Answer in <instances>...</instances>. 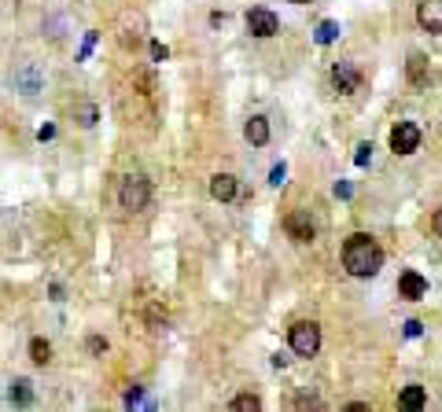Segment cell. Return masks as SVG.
Returning a JSON list of instances; mask_svg holds the SVG:
<instances>
[{
  "instance_id": "1",
  "label": "cell",
  "mask_w": 442,
  "mask_h": 412,
  "mask_svg": "<svg viewBox=\"0 0 442 412\" xmlns=\"http://www.w3.org/2000/svg\"><path fill=\"white\" fill-rule=\"evenodd\" d=\"M343 269L350 276H358V280H369L376 276L383 269V251H380V243H376L369 232H354L346 243H343Z\"/></svg>"
},
{
  "instance_id": "2",
  "label": "cell",
  "mask_w": 442,
  "mask_h": 412,
  "mask_svg": "<svg viewBox=\"0 0 442 412\" xmlns=\"http://www.w3.org/2000/svg\"><path fill=\"white\" fill-rule=\"evenodd\" d=\"M119 203H122V210H133V214L144 210V206L151 203V180L140 177V173L125 177L122 188H119Z\"/></svg>"
},
{
  "instance_id": "3",
  "label": "cell",
  "mask_w": 442,
  "mask_h": 412,
  "mask_svg": "<svg viewBox=\"0 0 442 412\" xmlns=\"http://www.w3.org/2000/svg\"><path fill=\"white\" fill-rule=\"evenodd\" d=\"M291 350L298 357H314L321 350V328L314 324V320H298V324H291Z\"/></svg>"
},
{
  "instance_id": "4",
  "label": "cell",
  "mask_w": 442,
  "mask_h": 412,
  "mask_svg": "<svg viewBox=\"0 0 442 412\" xmlns=\"http://www.w3.org/2000/svg\"><path fill=\"white\" fill-rule=\"evenodd\" d=\"M420 148V125L417 122H398L391 129V151L398 154H413Z\"/></svg>"
},
{
  "instance_id": "5",
  "label": "cell",
  "mask_w": 442,
  "mask_h": 412,
  "mask_svg": "<svg viewBox=\"0 0 442 412\" xmlns=\"http://www.w3.org/2000/svg\"><path fill=\"white\" fill-rule=\"evenodd\" d=\"M247 30H251L254 37H273L280 30V19L273 15L269 8H251L247 11Z\"/></svg>"
},
{
  "instance_id": "6",
  "label": "cell",
  "mask_w": 442,
  "mask_h": 412,
  "mask_svg": "<svg viewBox=\"0 0 442 412\" xmlns=\"http://www.w3.org/2000/svg\"><path fill=\"white\" fill-rule=\"evenodd\" d=\"M332 85H335V93H340V96L358 93L361 74H358V67H354V63H335V67H332Z\"/></svg>"
},
{
  "instance_id": "7",
  "label": "cell",
  "mask_w": 442,
  "mask_h": 412,
  "mask_svg": "<svg viewBox=\"0 0 442 412\" xmlns=\"http://www.w3.org/2000/svg\"><path fill=\"white\" fill-rule=\"evenodd\" d=\"M284 232H288L295 243H310L314 239V221H310L306 210H291L288 217H284Z\"/></svg>"
},
{
  "instance_id": "8",
  "label": "cell",
  "mask_w": 442,
  "mask_h": 412,
  "mask_svg": "<svg viewBox=\"0 0 442 412\" xmlns=\"http://www.w3.org/2000/svg\"><path fill=\"white\" fill-rule=\"evenodd\" d=\"M417 22L427 33H442V0H424L417 8Z\"/></svg>"
},
{
  "instance_id": "9",
  "label": "cell",
  "mask_w": 442,
  "mask_h": 412,
  "mask_svg": "<svg viewBox=\"0 0 442 412\" xmlns=\"http://www.w3.org/2000/svg\"><path fill=\"white\" fill-rule=\"evenodd\" d=\"M398 294H402V299H409V302H417V299H424V294H427V280L409 269V273L398 276Z\"/></svg>"
},
{
  "instance_id": "10",
  "label": "cell",
  "mask_w": 442,
  "mask_h": 412,
  "mask_svg": "<svg viewBox=\"0 0 442 412\" xmlns=\"http://www.w3.org/2000/svg\"><path fill=\"white\" fill-rule=\"evenodd\" d=\"M236 191H240V184H236V177H232V173H214L211 177V196L218 203H232V199H236Z\"/></svg>"
},
{
  "instance_id": "11",
  "label": "cell",
  "mask_w": 442,
  "mask_h": 412,
  "mask_svg": "<svg viewBox=\"0 0 442 412\" xmlns=\"http://www.w3.org/2000/svg\"><path fill=\"white\" fill-rule=\"evenodd\" d=\"M41 81H45V77H41V70H37V67H22V70L15 74L19 93H26V96H37V93H41Z\"/></svg>"
},
{
  "instance_id": "12",
  "label": "cell",
  "mask_w": 442,
  "mask_h": 412,
  "mask_svg": "<svg viewBox=\"0 0 442 412\" xmlns=\"http://www.w3.org/2000/svg\"><path fill=\"white\" fill-rule=\"evenodd\" d=\"M247 140H251L254 148H262V144H269V118H262V114H251V122H247Z\"/></svg>"
},
{
  "instance_id": "13",
  "label": "cell",
  "mask_w": 442,
  "mask_h": 412,
  "mask_svg": "<svg viewBox=\"0 0 442 412\" xmlns=\"http://www.w3.org/2000/svg\"><path fill=\"white\" fill-rule=\"evenodd\" d=\"M406 74H409V85L424 88V85H427V59L413 52V56H409V63H406Z\"/></svg>"
},
{
  "instance_id": "14",
  "label": "cell",
  "mask_w": 442,
  "mask_h": 412,
  "mask_svg": "<svg viewBox=\"0 0 442 412\" xmlns=\"http://www.w3.org/2000/svg\"><path fill=\"white\" fill-rule=\"evenodd\" d=\"M398 405L402 409H424L427 405V394H424V386H406V390H402V397H398Z\"/></svg>"
},
{
  "instance_id": "15",
  "label": "cell",
  "mask_w": 442,
  "mask_h": 412,
  "mask_svg": "<svg viewBox=\"0 0 442 412\" xmlns=\"http://www.w3.org/2000/svg\"><path fill=\"white\" fill-rule=\"evenodd\" d=\"M11 402H15V405H33V383L30 379H15V383H11Z\"/></svg>"
},
{
  "instance_id": "16",
  "label": "cell",
  "mask_w": 442,
  "mask_h": 412,
  "mask_svg": "<svg viewBox=\"0 0 442 412\" xmlns=\"http://www.w3.org/2000/svg\"><path fill=\"white\" fill-rule=\"evenodd\" d=\"M317 45H332L335 41V37H340V22H332V19H324L321 26H317Z\"/></svg>"
},
{
  "instance_id": "17",
  "label": "cell",
  "mask_w": 442,
  "mask_h": 412,
  "mask_svg": "<svg viewBox=\"0 0 442 412\" xmlns=\"http://www.w3.org/2000/svg\"><path fill=\"white\" fill-rule=\"evenodd\" d=\"M30 360H33V365H48V360H52V346L45 339H33L30 342Z\"/></svg>"
},
{
  "instance_id": "18",
  "label": "cell",
  "mask_w": 442,
  "mask_h": 412,
  "mask_svg": "<svg viewBox=\"0 0 442 412\" xmlns=\"http://www.w3.org/2000/svg\"><path fill=\"white\" fill-rule=\"evenodd\" d=\"M232 409H240V412H258V409H262V397H258V394H236V397H232Z\"/></svg>"
},
{
  "instance_id": "19",
  "label": "cell",
  "mask_w": 442,
  "mask_h": 412,
  "mask_svg": "<svg viewBox=\"0 0 442 412\" xmlns=\"http://www.w3.org/2000/svg\"><path fill=\"white\" fill-rule=\"evenodd\" d=\"M284 177H288V166L277 162V166L269 170V184H273V188H280V184H284Z\"/></svg>"
},
{
  "instance_id": "20",
  "label": "cell",
  "mask_w": 442,
  "mask_h": 412,
  "mask_svg": "<svg viewBox=\"0 0 442 412\" xmlns=\"http://www.w3.org/2000/svg\"><path fill=\"white\" fill-rule=\"evenodd\" d=\"M151 59L155 63H166V59H170V48H166L162 41H151Z\"/></svg>"
},
{
  "instance_id": "21",
  "label": "cell",
  "mask_w": 442,
  "mask_h": 412,
  "mask_svg": "<svg viewBox=\"0 0 442 412\" xmlns=\"http://www.w3.org/2000/svg\"><path fill=\"white\" fill-rule=\"evenodd\" d=\"M103 350H107V339H100V335H89V354H103Z\"/></svg>"
},
{
  "instance_id": "22",
  "label": "cell",
  "mask_w": 442,
  "mask_h": 412,
  "mask_svg": "<svg viewBox=\"0 0 442 412\" xmlns=\"http://www.w3.org/2000/svg\"><path fill=\"white\" fill-rule=\"evenodd\" d=\"M369 159H372V144H358L354 162H358V166H369Z\"/></svg>"
},
{
  "instance_id": "23",
  "label": "cell",
  "mask_w": 442,
  "mask_h": 412,
  "mask_svg": "<svg viewBox=\"0 0 442 412\" xmlns=\"http://www.w3.org/2000/svg\"><path fill=\"white\" fill-rule=\"evenodd\" d=\"M420 331H424V324H420V320H406V335H409V339H417Z\"/></svg>"
},
{
  "instance_id": "24",
  "label": "cell",
  "mask_w": 442,
  "mask_h": 412,
  "mask_svg": "<svg viewBox=\"0 0 442 412\" xmlns=\"http://www.w3.org/2000/svg\"><path fill=\"white\" fill-rule=\"evenodd\" d=\"M52 136H56V125H41V129H37V140H52Z\"/></svg>"
},
{
  "instance_id": "25",
  "label": "cell",
  "mask_w": 442,
  "mask_h": 412,
  "mask_svg": "<svg viewBox=\"0 0 442 412\" xmlns=\"http://www.w3.org/2000/svg\"><path fill=\"white\" fill-rule=\"evenodd\" d=\"M96 122V107H85L82 111V125H93Z\"/></svg>"
},
{
  "instance_id": "26",
  "label": "cell",
  "mask_w": 442,
  "mask_h": 412,
  "mask_svg": "<svg viewBox=\"0 0 442 412\" xmlns=\"http://www.w3.org/2000/svg\"><path fill=\"white\" fill-rule=\"evenodd\" d=\"M335 196H340V199H350V184H346V180H343V184H335Z\"/></svg>"
},
{
  "instance_id": "27",
  "label": "cell",
  "mask_w": 442,
  "mask_h": 412,
  "mask_svg": "<svg viewBox=\"0 0 442 412\" xmlns=\"http://www.w3.org/2000/svg\"><path fill=\"white\" fill-rule=\"evenodd\" d=\"M432 225H435V232H439V236H442V206H439V210H435V221H432Z\"/></svg>"
},
{
  "instance_id": "28",
  "label": "cell",
  "mask_w": 442,
  "mask_h": 412,
  "mask_svg": "<svg viewBox=\"0 0 442 412\" xmlns=\"http://www.w3.org/2000/svg\"><path fill=\"white\" fill-rule=\"evenodd\" d=\"M291 4H314V0H291Z\"/></svg>"
}]
</instances>
